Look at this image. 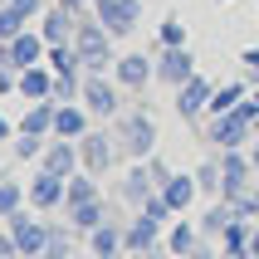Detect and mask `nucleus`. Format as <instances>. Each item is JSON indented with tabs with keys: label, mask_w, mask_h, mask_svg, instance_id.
<instances>
[{
	"label": "nucleus",
	"mask_w": 259,
	"mask_h": 259,
	"mask_svg": "<svg viewBox=\"0 0 259 259\" xmlns=\"http://www.w3.org/2000/svg\"><path fill=\"white\" fill-rule=\"evenodd\" d=\"M196 181H201V191H220V161H205L196 171Z\"/></svg>",
	"instance_id": "32"
},
{
	"label": "nucleus",
	"mask_w": 259,
	"mask_h": 259,
	"mask_svg": "<svg viewBox=\"0 0 259 259\" xmlns=\"http://www.w3.org/2000/svg\"><path fill=\"white\" fill-rule=\"evenodd\" d=\"M49 54V44H44V34H34V29H20L10 44H0V64L5 69H29V64H39V59Z\"/></svg>",
	"instance_id": "4"
},
{
	"label": "nucleus",
	"mask_w": 259,
	"mask_h": 259,
	"mask_svg": "<svg viewBox=\"0 0 259 259\" xmlns=\"http://www.w3.org/2000/svg\"><path fill=\"white\" fill-rule=\"evenodd\" d=\"M259 113H254V103H240V108H230V113H220L215 122H210V142H220V152H235V147H245L249 142V132H254Z\"/></svg>",
	"instance_id": "1"
},
{
	"label": "nucleus",
	"mask_w": 259,
	"mask_h": 259,
	"mask_svg": "<svg viewBox=\"0 0 259 259\" xmlns=\"http://www.w3.org/2000/svg\"><path fill=\"white\" fill-rule=\"evenodd\" d=\"M147 176H152L147 166H132V171L122 176V201L127 205H147L152 201V181H147Z\"/></svg>",
	"instance_id": "20"
},
{
	"label": "nucleus",
	"mask_w": 259,
	"mask_h": 259,
	"mask_svg": "<svg viewBox=\"0 0 259 259\" xmlns=\"http://www.w3.org/2000/svg\"><path fill=\"white\" fill-rule=\"evenodd\" d=\"M83 132H88V113H83V108H73V103H59V113H54V137L78 142Z\"/></svg>",
	"instance_id": "17"
},
{
	"label": "nucleus",
	"mask_w": 259,
	"mask_h": 259,
	"mask_svg": "<svg viewBox=\"0 0 259 259\" xmlns=\"http://www.w3.org/2000/svg\"><path fill=\"white\" fill-rule=\"evenodd\" d=\"M5 220H10V235H15V245H20L25 259H39L44 249H49V235L54 230H44L39 220H25V210H15V215H5Z\"/></svg>",
	"instance_id": "6"
},
{
	"label": "nucleus",
	"mask_w": 259,
	"mask_h": 259,
	"mask_svg": "<svg viewBox=\"0 0 259 259\" xmlns=\"http://www.w3.org/2000/svg\"><path fill=\"white\" fill-rule=\"evenodd\" d=\"M210 93H215V83H210V78H201V73H196V78H186V83L176 88V113H181V117H201L205 108H210Z\"/></svg>",
	"instance_id": "8"
},
{
	"label": "nucleus",
	"mask_w": 259,
	"mask_h": 259,
	"mask_svg": "<svg viewBox=\"0 0 259 259\" xmlns=\"http://www.w3.org/2000/svg\"><path fill=\"white\" fill-rule=\"evenodd\" d=\"M73 49H78V59H83V69L103 73L108 64H117L113 59V34L103 25H78L73 29Z\"/></svg>",
	"instance_id": "3"
},
{
	"label": "nucleus",
	"mask_w": 259,
	"mask_h": 259,
	"mask_svg": "<svg viewBox=\"0 0 259 259\" xmlns=\"http://www.w3.org/2000/svg\"><path fill=\"white\" fill-rule=\"evenodd\" d=\"M78 142H69V137H59V142H49L44 147V171H54V176H64L69 181L73 171H78Z\"/></svg>",
	"instance_id": "12"
},
{
	"label": "nucleus",
	"mask_w": 259,
	"mask_h": 259,
	"mask_svg": "<svg viewBox=\"0 0 259 259\" xmlns=\"http://www.w3.org/2000/svg\"><path fill=\"white\" fill-rule=\"evenodd\" d=\"M230 220H235V205H230V201H215L210 210H205L201 230H205V235H225V225H230Z\"/></svg>",
	"instance_id": "25"
},
{
	"label": "nucleus",
	"mask_w": 259,
	"mask_h": 259,
	"mask_svg": "<svg viewBox=\"0 0 259 259\" xmlns=\"http://www.w3.org/2000/svg\"><path fill=\"white\" fill-rule=\"evenodd\" d=\"M254 181H259V147H254Z\"/></svg>",
	"instance_id": "42"
},
{
	"label": "nucleus",
	"mask_w": 259,
	"mask_h": 259,
	"mask_svg": "<svg viewBox=\"0 0 259 259\" xmlns=\"http://www.w3.org/2000/svg\"><path fill=\"white\" fill-rule=\"evenodd\" d=\"M0 5H10V0H0Z\"/></svg>",
	"instance_id": "44"
},
{
	"label": "nucleus",
	"mask_w": 259,
	"mask_h": 259,
	"mask_svg": "<svg viewBox=\"0 0 259 259\" xmlns=\"http://www.w3.org/2000/svg\"><path fill=\"white\" fill-rule=\"evenodd\" d=\"M240 64H245V69L259 78V49H245V54H240Z\"/></svg>",
	"instance_id": "35"
},
{
	"label": "nucleus",
	"mask_w": 259,
	"mask_h": 259,
	"mask_svg": "<svg viewBox=\"0 0 259 259\" xmlns=\"http://www.w3.org/2000/svg\"><path fill=\"white\" fill-rule=\"evenodd\" d=\"M10 5L25 15V20H29V15H39V0H10Z\"/></svg>",
	"instance_id": "36"
},
{
	"label": "nucleus",
	"mask_w": 259,
	"mask_h": 259,
	"mask_svg": "<svg viewBox=\"0 0 259 259\" xmlns=\"http://www.w3.org/2000/svg\"><path fill=\"white\" fill-rule=\"evenodd\" d=\"M157 235H161V220H152L142 210V215L132 220V230L122 235V245H127V249H152V245H157Z\"/></svg>",
	"instance_id": "19"
},
{
	"label": "nucleus",
	"mask_w": 259,
	"mask_h": 259,
	"mask_svg": "<svg viewBox=\"0 0 259 259\" xmlns=\"http://www.w3.org/2000/svg\"><path fill=\"white\" fill-rule=\"evenodd\" d=\"M249 103H254V113H259V88H254V93H249Z\"/></svg>",
	"instance_id": "41"
},
{
	"label": "nucleus",
	"mask_w": 259,
	"mask_h": 259,
	"mask_svg": "<svg viewBox=\"0 0 259 259\" xmlns=\"http://www.w3.org/2000/svg\"><path fill=\"white\" fill-rule=\"evenodd\" d=\"M15 157H20V161L44 157V137H39V132H20V142H15Z\"/></svg>",
	"instance_id": "30"
},
{
	"label": "nucleus",
	"mask_w": 259,
	"mask_h": 259,
	"mask_svg": "<svg viewBox=\"0 0 259 259\" xmlns=\"http://www.w3.org/2000/svg\"><path fill=\"white\" fill-rule=\"evenodd\" d=\"M69 215H73L78 230H98L103 225V196H93V201H83V205H69Z\"/></svg>",
	"instance_id": "24"
},
{
	"label": "nucleus",
	"mask_w": 259,
	"mask_h": 259,
	"mask_svg": "<svg viewBox=\"0 0 259 259\" xmlns=\"http://www.w3.org/2000/svg\"><path fill=\"white\" fill-rule=\"evenodd\" d=\"M88 245H93V254H117V249H122V230L103 220L98 230H88Z\"/></svg>",
	"instance_id": "22"
},
{
	"label": "nucleus",
	"mask_w": 259,
	"mask_h": 259,
	"mask_svg": "<svg viewBox=\"0 0 259 259\" xmlns=\"http://www.w3.org/2000/svg\"><path fill=\"white\" fill-rule=\"evenodd\" d=\"M20 29H25V15L15 10V5H0V44H10Z\"/></svg>",
	"instance_id": "29"
},
{
	"label": "nucleus",
	"mask_w": 259,
	"mask_h": 259,
	"mask_svg": "<svg viewBox=\"0 0 259 259\" xmlns=\"http://www.w3.org/2000/svg\"><path fill=\"white\" fill-rule=\"evenodd\" d=\"M152 142H157V122H152L147 113H132L127 122H122V147H127L132 157H147Z\"/></svg>",
	"instance_id": "11"
},
{
	"label": "nucleus",
	"mask_w": 259,
	"mask_h": 259,
	"mask_svg": "<svg viewBox=\"0 0 259 259\" xmlns=\"http://www.w3.org/2000/svg\"><path fill=\"white\" fill-rule=\"evenodd\" d=\"M127 259H147V249H127Z\"/></svg>",
	"instance_id": "40"
},
{
	"label": "nucleus",
	"mask_w": 259,
	"mask_h": 259,
	"mask_svg": "<svg viewBox=\"0 0 259 259\" xmlns=\"http://www.w3.org/2000/svg\"><path fill=\"white\" fill-rule=\"evenodd\" d=\"M176 44H186V25H181V20H161V49H176Z\"/></svg>",
	"instance_id": "31"
},
{
	"label": "nucleus",
	"mask_w": 259,
	"mask_h": 259,
	"mask_svg": "<svg viewBox=\"0 0 259 259\" xmlns=\"http://www.w3.org/2000/svg\"><path fill=\"white\" fill-rule=\"evenodd\" d=\"M93 196H98V186H93V171H88V176L73 171V176H69V196H64V205H83V201H93Z\"/></svg>",
	"instance_id": "26"
},
{
	"label": "nucleus",
	"mask_w": 259,
	"mask_h": 259,
	"mask_svg": "<svg viewBox=\"0 0 259 259\" xmlns=\"http://www.w3.org/2000/svg\"><path fill=\"white\" fill-rule=\"evenodd\" d=\"M20 98H29V103L54 98V69H44V64H29V69H20Z\"/></svg>",
	"instance_id": "14"
},
{
	"label": "nucleus",
	"mask_w": 259,
	"mask_h": 259,
	"mask_svg": "<svg viewBox=\"0 0 259 259\" xmlns=\"http://www.w3.org/2000/svg\"><path fill=\"white\" fill-rule=\"evenodd\" d=\"M249 254L259 259V225H254V230H249Z\"/></svg>",
	"instance_id": "37"
},
{
	"label": "nucleus",
	"mask_w": 259,
	"mask_h": 259,
	"mask_svg": "<svg viewBox=\"0 0 259 259\" xmlns=\"http://www.w3.org/2000/svg\"><path fill=\"white\" fill-rule=\"evenodd\" d=\"M64 196H69V181L54 176V171H39L34 181H29V205H34V210H54Z\"/></svg>",
	"instance_id": "10"
},
{
	"label": "nucleus",
	"mask_w": 259,
	"mask_h": 259,
	"mask_svg": "<svg viewBox=\"0 0 259 259\" xmlns=\"http://www.w3.org/2000/svg\"><path fill=\"white\" fill-rule=\"evenodd\" d=\"M78 157H83L88 171L98 176V171H108V166H113V147H108V137H103V132H83V137H78Z\"/></svg>",
	"instance_id": "13"
},
{
	"label": "nucleus",
	"mask_w": 259,
	"mask_h": 259,
	"mask_svg": "<svg viewBox=\"0 0 259 259\" xmlns=\"http://www.w3.org/2000/svg\"><path fill=\"white\" fill-rule=\"evenodd\" d=\"M157 78H161V83H171V88H181L186 78H196V59H191L186 44L161 49V59H157Z\"/></svg>",
	"instance_id": "7"
},
{
	"label": "nucleus",
	"mask_w": 259,
	"mask_h": 259,
	"mask_svg": "<svg viewBox=\"0 0 259 259\" xmlns=\"http://www.w3.org/2000/svg\"><path fill=\"white\" fill-rule=\"evenodd\" d=\"M220 240H225V254H230V259L249 254V225H245L240 215H235L230 225H225V235H220Z\"/></svg>",
	"instance_id": "23"
},
{
	"label": "nucleus",
	"mask_w": 259,
	"mask_h": 259,
	"mask_svg": "<svg viewBox=\"0 0 259 259\" xmlns=\"http://www.w3.org/2000/svg\"><path fill=\"white\" fill-rule=\"evenodd\" d=\"M0 69H5V64H0Z\"/></svg>",
	"instance_id": "45"
},
{
	"label": "nucleus",
	"mask_w": 259,
	"mask_h": 259,
	"mask_svg": "<svg viewBox=\"0 0 259 259\" xmlns=\"http://www.w3.org/2000/svg\"><path fill=\"white\" fill-rule=\"evenodd\" d=\"M157 78V64L147 54H122L117 59V83L122 88H142V83H152Z\"/></svg>",
	"instance_id": "15"
},
{
	"label": "nucleus",
	"mask_w": 259,
	"mask_h": 259,
	"mask_svg": "<svg viewBox=\"0 0 259 259\" xmlns=\"http://www.w3.org/2000/svg\"><path fill=\"white\" fill-rule=\"evenodd\" d=\"M196 191H201V181H196V176H166V181H161V196H166V205H171V210H186Z\"/></svg>",
	"instance_id": "18"
},
{
	"label": "nucleus",
	"mask_w": 259,
	"mask_h": 259,
	"mask_svg": "<svg viewBox=\"0 0 259 259\" xmlns=\"http://www.w3.org/2000/svg\"><path fill=\"white\" fill-rule=\"evenodd\" d=\"M78 98H83L88 113H98V117H113L117 113V88L103 78V73H93V78H83V88H78Z\"/></svg>",
	"instance_id": "9"
},
{
	"label": "nucleus",
	"mask_w": 259,
	"mask_h": 259,
	"mask_svg": "<svg viewBox=\"0 0 259 259\" xmlns=\"http://www.w3.org/2000/svg\"><path fill=\"white\" fill-rule=\"evenodd\" d=\"M93 10H98V25L117 39V34H132V29H137V20H142V0H98Z\"/></svg>",
	"instance_id": "5"
},
{
	"label": "nucleus",
	"mask_w": 259,
	"mask_h": 259,
	"mask_svg": "<svg viewBox=\"0 0 259 259\" xmlns=\"http://www.w3.org/2000/svg\"><path fill=\"white\" fill-rule=\"evenodd\" d=\"M0 259H20V245H15V235H0Z\"/></svg>",
	"instance_id": "34"
},
{
	"label": "nucleus",
	"mask_w": 259,
	"mask_h": 259,
	"mask_svg": "<svg viewBox=\"0 0 259 259\" xmlns=\"http://www.w3.org/2000/svg\"><path fill=\"white\" fill-rule=\"evenodd\" d=\"M5 137H10V122H5V117H0V142H5Z\"/></svg>",
	"instance_id": "39"
},
{
	"label": "nucleus",
	"mask_w": 259,
	"mask_h": 259,
	"mask_svg": "<svg viewBox=\"0 0 259 259\" xmlns=\"http://www.w3.org/2000/svg\"><path fill=\"white\" fill-rule=\"evenodd\" d=\"M166 245H171V254H181V259H186V254H191V245H196V230H191L186 220H176V225H171V235H166Z\"/></svg>",
	"instance_id": "27"
},
{
	"label": "nucleus",
	"mask_w": 259,
	"mask_h": 259,
	"mask_svg": "<svg viewBox=\"0 0 259 259\" xmlns=\"http://www.w3.org/2000/svg\"><path fill=\"white\" fill-rule=\"evenodd\" d=\"M59 5H64V10H73V15H78V10H83V5H88V0H59Z\"/></svg>",
	"instance_id": "38"
},
{
	"label": "nucleus",
	"mask_w": 259,
	"mask_h": 259,
	"mask_svg": "<svg viewBox=\"0 0 259 259\" xmlns=\"http://www.w3.org/2000/svg\"><path fill=\"white\" fill-rule=\"evenodd\" d=\"M245 98H249V88H245V83H220L215 93H210V117H220V113H230V108H240Z\"/></svg>",
	"instance_id": "21"
},
{
	"label": "nucleus",
	"mask_w": 259,
	"mask_h": 259,
	"mask_svg": "<svg viewBox=\"0 0 259 259\" xmlns=\"http://www.w3.org/2000/svg\"><path fill=\"white\" fill-rule=\"evenodd\" d=\"M249 181H254V157H245L240 147H235V152H220V196H225L230 205L245 201Z\"/></svg>",
	"instance_id": "2"
},
{
	"label": "nucleus",
	"mask_w": 259,
	"mask_h": 259,
	"mask_svg": "<svg viewBox=\"0 0 259 259\" xmlns=\"http://www.w3.org/2000/svg\"><path fill=\"white\" fill-rule=\"evenodd\" d=\"M93 259H117V254H93Z\"/></svg>",
	"instance_id": "43"
},
{
	"label": "nucleus",
	"mask_w": 259,
	"mask_h": 259,
	"mask_svg": "<svg viewBox=\"0 0 259 259\" xmlns=\"http://www.w3.org/2000/svg\"><path fill=\"white\" fill-rule=\"evenodd\" d=\"M20 201H25V186H20V181H0V220L15 215V210H20Z\"/></svg>",
	"instance_id": "28"
},
{
	"label": "nucleus",
	"mask_w": 259,
	"mask_h": 259,
	"mask_svg": "<svg viewBox=\"0 0 259 259\" xmlns=\"http://www.w3.org/2000/svg\"><path fill=\"white\" fill-rule=\"evenodd\" d=\"M73 10H44V25H39V34H44V44H73Z\"/></svg>",
	"instance_id": "16"
},
{
	"label": "nucleus",
	"mask_w": 259,
	"mask_h": 259,
	"mask_svg": "<svg viewBox=\"0 0 259 259\" xmlns=\"http://www.w3.org/2000/svg\"><path fill=\"white\" fill-rule=\"evenodd\" d=\"M44 259H69V245H64L59 235H49V249H44Z\"/></svg>",
	"instance_id": "33"
}]
</instances>
